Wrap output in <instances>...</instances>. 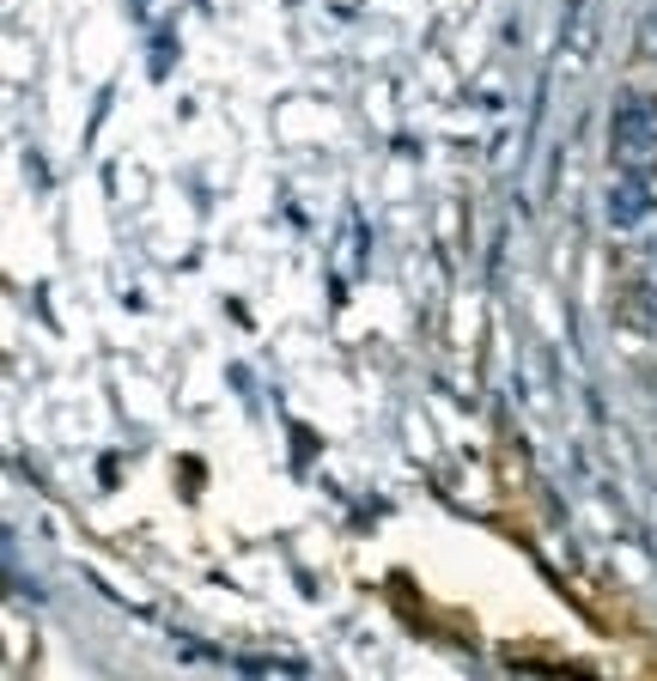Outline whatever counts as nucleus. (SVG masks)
<instances>
[{
    "mask_svg": "<svg viewBox=\"0 0 657 681\" xmlns=\"http://www.w3.org/2000/svg\"><path fill=\"white\" fill-rule=\"evenodd\" d=\"M645 213H651V201H645V183H639V171H633V177L609 195V219H615V225H633V219H645Z\"/></svg>",
    "mask_w": 657,
    "mask_h": 681,
    "instance_id": "obj_2",
    "label": "nucleus"
},
{
    "mask_svg": "<svg viewBox=\"0 0 657 681\" xmlns=\"http://www.w3.org/2000/svg\"><path fill=\"white\" fill-rule=\"evenodd\" d=\"M615 159L627 171H651L657 165V104H621L615 110Z\"/></svg>",
    "mask_w": 657,
    "mask_h": 681,
    "instance_id": "obj_1",
    "label": "nucleus"
}]
</instances>
